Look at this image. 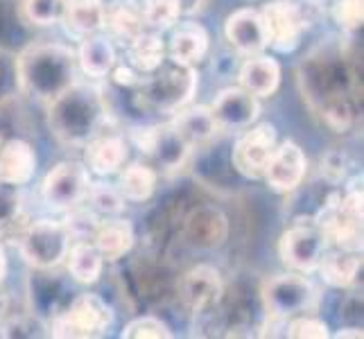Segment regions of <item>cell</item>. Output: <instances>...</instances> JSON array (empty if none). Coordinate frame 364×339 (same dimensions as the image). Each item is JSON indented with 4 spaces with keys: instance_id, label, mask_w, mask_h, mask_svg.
<instances>
[{
    "instance_id": "d590c367",
    "label": "cell",
    "mask_w": 364,
    "mask_h": 339,
    "mask_svg": "<svg viewBox=\"0 0 364 339\" xmlns=\"http://www.w3.org/2000/svg\"><path fill=\"white\" fill-rule=\"evenodd\" d=\"M16 84H18L16 59L0 50V102L9 97V93L16 89Z\"/></svg>"
},
{
    "instance_id": "5bb4252c",
    "label": "cell",
    "mask_w": 364,
    "mask_h": 339,
    "mask_svg": "<svg viewBox=\"0 0 364 339\" xmlns=\"http://www.w3.org/2000/svg\"><path fill=\"white\" fill-rule=\"evenodd\" d=\"M210 113L215 122L224 127H247L258 116L256 95L245 89H227L218 95Z\"/></svg>"
},
{
    "instance_id": "44dd1931",
    "label": "cell",
    "mask_w": 364,
    "mask_h": 339,
    "mask_svg": "<svg viewBox=\"0 0 364 339\" xmlns=\"http://www.w3.org/2000/svg\"><path fill=\"white\" fill-rule=\"evenodd\" d=\"M134 244V229L124 220H111L95 229V249L107 260H118Z\"/></svg>"
},
{
    "instance_id": "7402d4cb",
    "label": "cell",
    "mask_w": 364,
    "mask_h": 339,
    "mask_svg": "<svg viewBox=\"0 0 364 339\" xmlns=\"http://www.w3.org/2000/svg\"><path fill=\"white\" fill-rule=\"evenodd\" d=\"M61 21L75 34H93L105 23V7L100 0H66Z\"/></svg>"
},
{
    "instance_id": "603a6c76",
    "label": "cell",
    "mask_w": 364,
    "mask_h": 339,
    "mask_svg": "<svg viewBox=\"0 0 364 339\" xmlns=\"http://www.w3.org/2000/svg\"><path fill=\"white\" fill-rule=\"evenodd\" d=\"M174 129L179 131V136L188 145H199V143H206L208 138L215 134L218 122L208 109L195 107L191 111L179 113L177 122H174Z\"/></svg>"
},
{
    "instance_id": "ab89813d",
    "label": "cell",
    "mask_w": 364,
    "mask_h": 339,
    "mask_svg": "<svg viewBox=\"0 0 364 339\" xmlns=\"http://www.w3.org/2000/svg\"><path fill=\"white\" fill-rule=\"evenodd\" d=\"M337 337H362V330H342V333H337Z\"/></svg>"
},
{
    "instance_id": "2e32d148",
    "label": "cell",
    "mask_w": 364,
    "mask_h": 339,
    "mask_svg": "<svg viewBox=\"0 0 364 339\" xmlns=\"http://www.w3.org/2000/svg\"><path fill=\"white\" fill-rule=\"evenodd\" d=\"M141 147L145 149V152L154 154L163 166H166L168 170L172 168H179L181 161L186 158L188 154V145L183 138L179 136V131L172 127H161V129H149L145 134V138L141 141Z\"/></svg>"
},
{
    "instance_id": "8992f818",
    "label": "cell",
    "mask_w": 364,
    "mask_h": 339,
    "mask_svg": "<svg viewBox=\"0 0 364 339\" xmlns=\"http://www.w3.org/2000/svg\"><path fill=\"white\" fill-rule=\"evenodd\" d=\"M195 89H197V75L193 66L174 64L143 86V97L147 104H152L161 111H174L193 97Z\"/></svg>"
},
{
    "instance_id": "ac0fdd59",
    "label": "cell",
    "mask_w": 364,
    "mask_h": 339,
    "mask_svg": "<svg viewBox=\"0 0 364 339\" xmlns=\"http://www.w3.org/2000/svg\"><path fill=\"white\" fill-rule=\"evenodd\" d=\"M208 50V34L202 25L197 23H183L181 28L172 34L170 41V57L174 64L193 66L202 61Z\"/></svg>"
},
{
    "instance_id": "d6a6232c",
    "label": "cell",
    "mask_w": 364,
    "mask_h": 339,
    "mask_svg": "<svg viewBox=\"0 0 364 339\" xmlns=\"http://www.w3.org/2000/svg\"><path fill=\"white\" fill-rule=\"evenodd\" d=\"M21 210V193L18 185L0 181V226L14 222Z\"/></svg>"
},
{
    "instance_id": "484cf974",
    "label": "cell",
    "mask_w": 364,
    "mask_h": 339,
    "mask_svg": "<svg viewBox=\"0 0 364 339\" xmlns=\"http://www.w3.org/2000/svg\"><path fill=\"white\" fill-rule=\"evenodd\" d=\"M68 269L75 281L80 283H95L102 274V256L100 251L86 242H77L68 249Z\"/></svg>"
},
{
    "instance_id": "3957f363",
    "label": "cell",
    "mask_w": 364,
    "mask_h": 339,
    "mask_svg": "<svg viewBox=\"0 0 364 339\" xmlns=\"http://www.w3.org/2000/svg\"><path fill=\"white\" fill-rule=\"evenodd\" d=\"M70 249V231L64 224L41 220L21 235V254L39 269L57 267Z\"/></svg>"
},
{
    "instance_id": "e0dca14e",
    "label": "cell",
    "mask_w": 364,
    "mask_h": 339,
    "mask_svg": "<svg viewBox=\"0 0 364 339\" xmlns=\"http://www.w3.org/2000/svg\"><path fill=\"white\" fill-rule=\"evenodd\" d=\"M36 168L34 149L23 141H11L0 149V181L23 185L32 179Z\"/></svg>"
},
{
    "instance_id": "83f0119b",
    "label": "cell",
    "mask_w": 364,
    "mask_h": 339,
    "mask_svg": "<svg viewBox=\"0 0 364 339\" xmlns=\"http://www.w3.org/2000/svg\"><path fill=\"white\" fill-rule=\"evenodd\" d=\"M132 66L143 72H154L163 64V43L156 34H138L129 41Z\"/></svg>"
},
{
    "instance_id": "e575fe53",
    "label": "cell",
    "mask_w": 364,
    "mask_h": 339,
    "mask_svg": "<svg viewBox=\"0 0 364 339\" xmlns=\"http://www.w3.org/2000/svg\"><path fill=\"white\" fill-rule=\"evenodd\" d=\"M335 18L344 30L362 28V0H337Z\"/></svg>"
},
{
    "instance_id": "d4e9b609",
    "label": "cell",
    "mask_w": 364,
    "mask_h": 339,
    "mask_svg": "<svg viewBox=\"0 0 364 339\" xmlns=\"http://www.w3.org/2000/svg\"><path fill=\"white\" fill-rule=\"evenodd\" d=\"M319 269L323 281L333 287H346L355 281L358 269H360V258L350 251H337V254L321 256Z\"/></svg>"
},
{
    "instance_id": "4316f807",
    "label": "cell",
    "mask_w": 364,
    "mask_h": 339,
    "mask_svg": "<svg viewBox=\"0 0 364 339\" xmlns=\"http://www.w3.org/2000/svg\"><path fill=\"white\" fill-rule=\"evenodd\" d=\"M156 185V172L141 163H134L120 177V195L132 199V202H145L152 197Z\"/></svg>"
},
{
    "instance_id": "74e56055",
    "label": "cell",
    "mask_w": 364,
    "mask_h": 339,
    "mask_svg": "<svg viewBox=\"0 0 364 339\" xmlns=\"http://www.w3.org/2000/svg\"><path fill=\"white\" fill-rule=\"evenodd\" d=\"M116 82L118 84H136V75L129 68H118L116 70Z\"/></svg>"
},
{
    "instance_id": "277c9868",
    "label": "cell",
    "mask_w": 364,
    "mask_h": 339,
    "mask_svg": "<svg viewBox=\"0 0 364 339\" xmlns=\"http://www.w3.org/2000/svg\"><path fill=\"white\" fill-rule=\"evenodd\" d=\"M262 301L272 317L285 319L306 312L317 303V290L304 276L285 274L276 276L262 287Z\"/></svg>"
},
{
    "instance_id": "52a82bcc",
    "label": "cell",
    "mask_w": 364,
    "mask_h": 339,
    "mask_svg": "<svg viewBox=\"0 0 364 339\" xmlns=\"http://www.w3.org/2000/svg\"><path fill=\"white\" fill-rule=\"evenodd\" d=\"M326 240L328 237L319 224H299L281 237V258L299 271H312L326 254Z\"/></svg>"
},
{
    "instance_id": "f1b7e54d",
    "label": "cell",
    "mask_w": 364,
    "mask_h": 339,
    "mask_svg": "<svg viewBox=\"0 0 364 339\" xmlns=\"http://www.w3.org/2000/svg\"><path fill=\"white\" fill-rule=\"evenodd\" d=\"M141 14L152 28H170L181 14V0H145Z\"/></svg>"
},
{
    "instance_id": "f546056e",
    "label": "cell",
    "mask_w": 364,
    "mask_h": 339,
    "mask_svg": "<svg viewBox=\"0 0 364 339\" xmlns=\"http://www.w3.org/2000/svg\"><path fill=\"white\" fill-rule=\"evenodd\" d=\"M111 30L118 36H122V39L132 41L134 36L143 32V14L136 7H132V3L120 5L114 14H111Z\"/></svg>"
},
{
    "instance_id": "9c48e42d",
    "label": "cell",
    "mask_w": 364,
    "mask_h": 339,
    "mask_svg": "<svg viewBox=\"0 0 364 339\" xmlns=\"http://www.w3.org/2000/svg\"><path fill=\"white\" fill-rule=\"evenodd\" d=\"M262 23H265L267 43H272L281 53H290L299 45L301 32H304V14L290 0H276L260 11Z\"/></svg>"
},
{
    "instance_id": "9a60e30c",
    "label": "cell",
    "mask_w": 364,
    "mask_h": 339,
    "mask_svg": "<svg viewBox=\"0 0 364 339\" xmlns=\"http://www.w3.org/2000/svg\"><path fill=\"white\" fill-rule=\"evenodd\" d=\"M229 222L218 208L202 206L191 212V217L186 220V237L188 242L202 249L218 247L227 240Z\"/></svg>"
},
{
    "instance_id": "5b68a950",
    "label": "cell",
    "mask_w": 364,
    "mask_h": 339,
    "mask_svg": "<svg viewBox=\"0 0 364 339\" xmlns=\"http://www.w3.org/2000/svg\"><path fill=\"white\" fill-rule=\"evenodd\" d=\"M111 310L95 294H82L53 325L55 337H97L111 323Z\"/></svg>"
},
{
    "instance_id": "ba28073f",
    "label": "cell",
    "mask_w": 364,
    "mask_h": 339,
    "mask_svg": "<svg viewBox=\"0 0 364 339\" xmlns=\"http://www.w3.org/2000/svg\"><path fill=\"white\" fill-rule=\"evenodd\" d=\"M91 188L89 170L77 161H64L43 181V199L53 208H73Z\"/></svg>"
},
{
    "instance_id": "6da1fadb",
    "label": "cell",
    "mask_w": 364,
    "mask_h": 339,
    "mask_svg": "<svg viewBox=\"0 0 364 339\" xmlns=\"http://www.w3.org/2000/svg\"><path fill=\"white\" fill-rule=\"evenodd\" d=\"M18 84L36 99L53 102L75 80V57L64 45H32L16 59Z\"/></svg>"
},
{
    "instance_id": "ffe728a7",
    "label": "cell",
    "mask_w": 364,
    "mask_h": 339,
    "mask_svg": "<svg viewBox=\"0 0 364 339\" xmlns=\"http://www.w3.org/2000/svg\"><path fill=\"white\" fill-rule=\"evenodd\" d=\"M127 158V145L118 136H105L95 138L86 147V166L95 174H114Z\"/></svg>"
},
{
    "instance_id": "4dcf8cb0",
    "label": "cell",
    "mask_w": 364,
    "mask_h": 339,
    "mask_svg": "<svg viewBox=\"0 0 364 339\" xmlns=\"http://www.w3.org/2000/svg\"><path fill=\"white\" fill-rule=\"evenodd\" d=\"M66 0H25V16L34 25H53L64 16Z\"/></svg>"
},
{
    "instance_id": "4fadbf2b",
    "label": "cell",
    "mask_w": 364,
    "mask_h": 339,
    "mask_svg": "<svg viewBox=\"0 0 364 339\" xmlns=\"http://www.w3.org/2000/svg\"><path fill=\"white\" fill-rule=\"evenodd\" d=\"M220 294H222V279L208 265L193 267L179 283V296L193 310H204L213 306L220 298Z\"/></svg>"
},
{
    "instance_id": "f35d334b",
    "label": "cell",
    "mask_w": 364,
    "mask_h": 339,
    "mask_svg": "<svg viewBox=\"0 0 364 339\" xmlns=\"http://www.w3.org/2000/svg\"><path fill=\"white\" fill-rule=\"evenodd\" d=\"M5 269H7V262H5V251H3V247H0V283H3V279H5Z\"/></svg>"
},
{
    "instance_id": "8d00e7d4",
    "label": "cell",
    "mask_w": 364,
    "mask_h": 339,
    "mask_svg": "<svg viewBox=\"0 0 364 339\" xmlns=\"http://www.w3.org/2000/svg\"><path fill=\"white\" fill-rule=\"evenodd\" d=\"M287 335L290 337H296V339H304V337H328V328H326V323L319 321V319H296L290 323V328H287Z\"/></svg>"
},
{
    "instance_id": "7c38bea8",
    "label": "cell",
    "mask_w": 364,
    "mask_h": 339,
    "mask_svg": "<svg viewBox=\"0 0 364 339\" xmlns=\"http://www.w3.org/2000/svg\"><path fill=\"white\" fill-rule=\"evenodd\" d=\"M227 39L247 57H254L267 48V32L262 16L254 9H237L227 18Z\"/></svg>"
},
{
    "instance_id": "1f68e13d",
    "label": "cell",
    "mask_w": 364,
    "mask_h": 339,
    "mask_svg": "<svg viewBox=\"0 0 364 339\" xmlns=\"http://www.w3.org/2000/svg\"><path fill=\"white\" fill-rule=\"evenodd\" d=\"M122 337H127V339H143V337L168 339V337H172V333L163 321H159L154 317H141V319L132 321L127 328L122 330Z\"/></svg>"
},
{
    "instance_id": "d6986e66",
    "label": "cell",
    "mask_w": 364,
    "mask_h": 339,
    "mask_svg": "<svg viewBox=\"0 0 364 339\" xmlns=\"http://www.w3.org/2000/svg\"><path fill=\"white\" fill-rule=\"evenodd\" d=\"M279 82H281V68L269 57H256V55L249 57V61H245V66L240 70V84L251 95H260V97L272 95L279 89Z\"/></svg>"
},
{
    "instance_id": "836d02e7",
    "label": "cell",
    "mask_w": 364,
    "mask_h": 339,
    "mask_svg": "<svg viewBox=\"0 0 364 339\" xmlns=\"http://www.w3.org/2000/svg\"><path fill=\"white\" fill-rule=\"evenodd\" d=\"M86 197H91V204L97 210L107 212V215L122 210V195L118 190H114V188H109V185H91L89 193H86Z\"/></svg>"
},
{
    "instance_id": "cb8c5ba5",
    "label": "cell",
    "mask_w": 364,
    "mask_h": 339,
    "mask_svg": "<svg viewBox=\"0 0 364 339\" xmlns=\"http://www.w3.org/2000/svg\"><path fill=\"white\" fill-rule=\"evenodd\" d=\"M114 61H116V50L105 36H91V39H86L80 48V64L84 72L93 75V77L107 75L114 68Z\"/></svg>"
},
{
    "instance_id": "7a4b0ae2",
    "label": "cell",
    "mask_w": 364,
    "mask_h": 339,
    "mask_svg": "<svg viewBox=\"0 0 364 339\" xmlns=\"http://www.w3.org/2000/svg\"><path fill=\"white\" fill-rule=\"evenodd\" d=\"M105 118V102L95 89L70 86L53 99L50 127L64 143H89Z\"/></svg>"
},
{
    "instance_id": "8fae6325",
    "label": "cell",
    "mask_w": 364,
    "mask_h": 339,
    "mask_svg": "<svg viewBox=\"0 0 364 339\" xmlns=\"http://www.w3.org/2000/svg\"><path fill=\"white\" fill-rule=\"evenodd\" d=\"M304 174H306V156L301 152V147L294 143H283L281 147H274L262 177L267 179L272 190L290 193L301 183Z\"/></svg>"
},
{
    "instance_id": "30bf717a",
    "label": "cell",
    "mask_w": 364,
    "mask_h": 339,
    "mask_svg": "<svg viewBox=\"0 0 364 339\" xmlns=\"http://www.w3.org/2000/svg\"><path fill=\"white\" fill-rule=\"evenodd\" d=\"M276 147V129L272 124H258L247 131L233 149V166L245 177L258 179L267 168V161Z\"/></svg>"
}]
</instances>
